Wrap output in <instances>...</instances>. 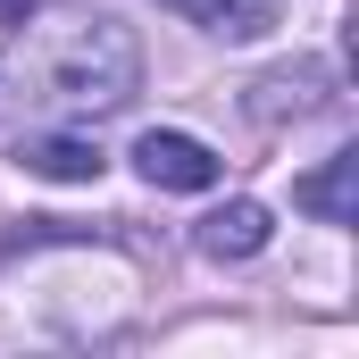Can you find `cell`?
Here are the masks:
<instances>
[{"mask_svg":"<svg viewBox=\"0 0 359 359\" xmlns=\"http://www.w3.org/2000/svg\"><path fill=\"white\" fill-rule=\"evenodd\" d=\"M17 168L25 176H50V184H92L100 176V151L84 134H25L17 142Z\"/></svg>","mask_w":359,"mask_h":359,"instance_id":"cell-4","label":"cell"},{"mask_svg":"<svg viewBox=\"0 0 359 359\" xmlns=\"http://www.w3.org/2000/svg\"><path fill=\"white\" fill-rule=\"evenodd\" d=\"M0 8H8V17H25V8H34V0H0Z\"/></svg>","mask_w":359,"mask_h":359,"instance_id":"cell-7","label":"cell"},{"mask_svg":"<svg viewBox=\"0 0 359 359\" xmlns=\"http://www.w3.org/2000/svg\"><path fill=\"white\" fill-rule=\"evenodd\" d=\"M351 184H359V151H334L318 176L292 184V201H301L309 217H326V226H351Z\"/></svg>","mask_w":359,"mask_h":359,"instance_id":"cell-6","label":"cell"},{"mask_svg":"<svg viewBox=\"0 0 359 359\" xmlns=\"http://www.w3.org/2000/svg\"><path fill=\"white\" fill-rule=\"evenodd\" d=\"M134 34L126 25H92V34H76L67 42V59L50 67V92L59 100H76V109H117L126 92H134Z\"/></svg>","mask_w":359,"mask_h":359,"instance_id":"cell-1","label":"cell"},{"mask_svg":"<svg viewBox=\"0 0 359 359\" xmlns=\"http://www.w3.org/2000/svg\"><path fill=\"white\" fill-rule=\"evenodd\" d=\"M168 8H184L192 25H209L226 42H259V34L284 25V0H168Z\"/></svg>","mask_w":359,"mask_h":359,"instance_id":"cell-5","label":"cell"},{"mask_svg":"<svg viewBox=\"0 0 359 359\" xmlns=\"http://www.w3.org/2000/svg\"><path fill=\"white\" fill-rule=\"evenodd\" d=\"M134 168H142V184H159V192H209V184H217V151H209L201 134L151 126V134L134 142Z\"/></svg>","mask_w":359,"mask_h":359,"instance_id":"cell-2","label":"cell"},{"mask_svg":"<svg viewBox=\"0 0 359 359\" xmlns=\"http://www.w3.org/2000/svg\"><path fill=\"white\" fill-rule=\"evenodd\" d=\"M268 234H276V226H268L259 201H226V209L201 217V251H209V259H259Z\"/></svg>","mask_w":359,"mask_h":359,"instance_id":"cell-3","label":"cell"}]
</instances>
